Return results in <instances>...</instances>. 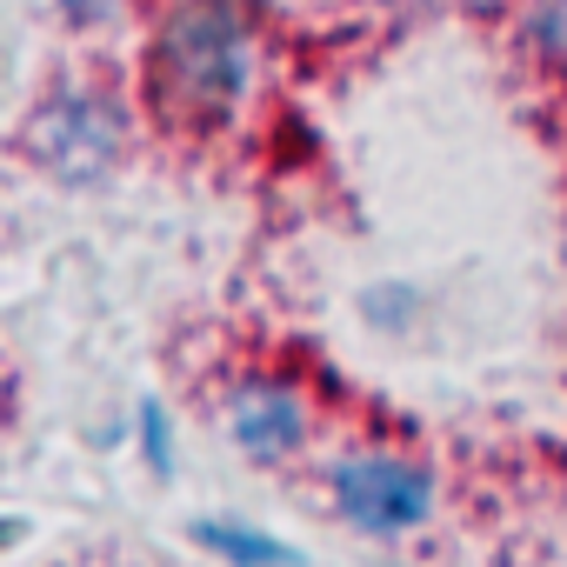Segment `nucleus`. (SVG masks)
Returning <instances> with one entry per match:
<instances>
[{
	"instance_id": "obj_5",
	"label": "nucleus",
	"mask_w": 567,
	"mask_h": 567,
	"mask_svg": "<svg viewBox=\"0 0 567 567\" xmlns=\"http://www.w3.org/2000/svg\"><path fill=\"white\" fill-rule=\"evenodd\" d=\"M187 534H194V547H207L227 567H301V547H288L267 527H247V520H194Z\"/></svg>"
},
{
	"instance_id": "obj_7",
	"label": "nucleus",
	"mask_w": 567,
	"mask_h": 567,
	"mask_svg": "<svg viewBox=\"0 0 567 567\" xmlns=\"http://www.w3.org/2000/svg\"><path fill=\"white\" fill-rule=\"evenodd\" d=\"M134 8H141V0H54V14H61L74 34H107V28H121Z\"/></svg>"
},
{
	"instance_id": "obj_4",
	"label": "nucleus",
	"mask_w": 567,
	"mask_h": 567,
	"mask_svg": "<svg viewBox=\"0 0 567 567\" xmlns=\"http://www.w3.org/2000/svg\"><path fill=\"white\" fill-rule=\"evenodd\" d=\"M227 441L254 461V467H288L308 454L315 441V408L295 381L280 374H247L234 394H227Z\"/></svg>"
},
{
	"instance_id": "obj_6",
	"label": "nucleus",
	"mask_w": 567,
	"mask_h": 567,
	"mask_svg": "<svg viewBox=\"0 0 567 567\" xmlns=\"http://www.w3.org/2000/svg\"><path fill=\"white\" fill-rule=\"evenodd\" d=\"M134 441H141L147 474H154V481H174V467H181V447H174V414H167L154 394L134 408Z\"/></svg>"
},
{
	"instance_id": "obj_3",
	"label": "nucleus",
	"mask_w": 567,
	"mask_h": 567,
	"mask_svg": "<svg viewBox=\"0 0 567 567\" xmlns=\"http://www.w3.org/2000/svg\"><path fill=\"white\" fill-rule=\"evenodd\" d=\"M321 487H328V507L341 514V527L361 540H401V534L427 527L441 507V474L401 447H348L328 461Z\"/></svg>"
},
{
	"instance_id": "obj_8",
	"label": "nucleus",
	"mask_w": 567,
	"mask_h": 567,
	"mask_svg": "<svg viewBox=\"0 0 567 567\" xmlns=\"http://www.w3.org/2000/svg\"><path fill=\"white\" fill-rule=\"evenodd\" d=\"M527 41L540 61H560L567 68V0H540V8L527 14Z\"/></svg>"
},
{
	"instance_id": "obj_1",
	"label": "nucleus",
	"mask_w": 567,
	"mask_h": 567,
	"mask_svg": "<svg viewBox=\"0 0 567 567\" xmlns=\"http://www.w3.org/2000/svg\"><path fill=\"white\" fill-rule=\"evenodd\" d=\"M147 101L187 134L227 127L260 87V21L247 0H174L147 34Z\"/></svg>"
},
{
	"instance_id": "obj_2",
	"label": "nucleus",
	"mask_w": 567,
	"mask_h": 567,
	"mask_svg": "<svg viewBox=\"0 0 567 567\" xmlns=\"http://www.w3.org/2000/svg\"><path fill=\"white\" fill-rule=\"evenodd\" d=\"M14 147L34 174L61 181V187H101L121 174L127 147H134V121L127 101L101 81H54L14 127Z\"/></svg>"
},
{
	"instance_id": "obj_9",
	"label": "nucleus",
	"mask_w": 567,
	"mask_h": 567,
	"mask_svg": "<svg viewBox=\"0 0 567 567\" xmlns=\"http://www.w3.org/2000/svg\"><path fill=\"white\" fill-rule=\"evenodd\" d=\"M361 308H368V321H381L388 334H401V328L414 321V308H421V295L408 288V280H388V288H368V295H361Z\"/></svg>"
}]
</instances>
